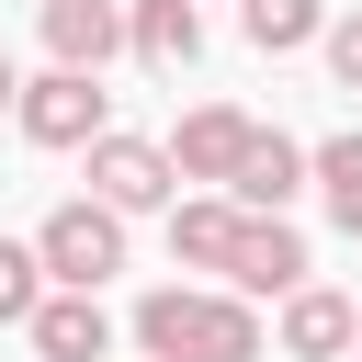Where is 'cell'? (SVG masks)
I'll return each instance as SVG.
<instances>
[{
    "label": "cell",
    "mask_w": 362,
    "mask_h": 362,
    "mask_svg": "<svg viewBox=\"0 0 362 362\" xmlns=\"http://www.w3.org/2000/svg\"><path fill=\"white\" fill-rule=\"evenodd\" d=\"M34 272H57L68 294H102V283L124 272V215H113V204H57L45 238H34Z\"/></svg>",
    "instance_id": "1"
},
{
    "label": "cell",
    "mask_w": 362,
    "mask_h": 362,
    "mask_svg": "<svg viewBox=\"0 0 362 362\" xmlns=\"http://www.w3.org/2000/svg\"><path fill=\"white\" fill-rule=\"evenodd\" d=\"M11 113L34 147H90L102 136V68H45L34 90H11Z\"/></svg>",
    "instance_id": "2"
},
{
    "label": "cell",
    "mask_w": 362,
    "mask_h": 362,
    "mask_svg": "<svg viewBox=\"0 0 362 362\" xmlns=\"http://www.w3.org/2000/svg\"><path fill=\"white\" fill-rule=\"evenodd\" d=\"M90 204H113V215L170 204V147H147V136H90Z\"/></svg>",
    "instance_id": "3"
},
{
    "label": "cell",
    "mask_w": 362,
    "mask_h": 362,
    "mask_svg": "<svg viewBox=\"0 0 362 362\" xmlns=\"http://www.w3.org/2000/svg\"><path fill=\"white\" fill-rule=\"evenodd\" d=\"M226 283H238V294H294V283H305V238H294L283 215H238Z\"/></svg>",
    "instance_id": "4"
},
{
    "label": "cell",
    "mask_w": 362,
    "mask_h": 362,
    "mask_svg": "<svg viewBox=\"0 0 362 362\" xmlns=\"http://www.w3.org/2000/svg\"><path fill=\"white\" fill-rule=\"evenodd\" d=\"M226 192H238V215H283V204L305 192V158H294V136H272V124H249V147H238V170H226Z\"/></svg>",
    "instance_id": "5"
},
{
    "label": "cell",
    "mask_w": 362,
    "mask_h": 362,
    "mask_svg": "<svg viewBox=\"0 0 362 362\" xmlns=\"http://www.w3.org/2000/svg\"><path fill=\"white\" fill-rule=\"evenodd\" d=\"M23 317H34V351H45V362H102V351H113L102 294H68V283H57V294H34Z\"/></svg>",
    "instance_id": "6"
},
{
    "label": "cell",
    "mask_w": 362,
    "mask_h": 362,
    "mask_svg": "<svg viewBox=\"0 0 362 362\" xmlns=\"http://www.w3.org/2000/svg\"><path fill=\"white\" fill-rule=\"evenodd\" d=\"M238 147H249V113H238V102H204V113H181V136H170V181H226Z\"/></svg>",
    "instance_id": "7"
},
{
    "label": "cell",
    "mask_w": 362,
    "mask_h": 362,
    "mask_svg": "<svg viewBox=\"0 0 362 362\" xmlns=\"http://www.w3.org/2000/svg\"><path fill=\"white\" fill-rule=\"evenodd\" d=\"M34 23H45V45H57V68H102V57L124 45V0H45Z\"/></svg>",
    "instance_id": "8"
},
{
    "label": "cell",
    "mask_w": 362,
    "mask_h": 362,
    "mask_svg": "<svg viewBox=\"0 0 362 362\" xmlns=\"http://www.w3.org/2000/svg\"><path fill=\"white\" fill-rule=\"evenodd\" d=\"M351 328H362V317H351V294H328V283H294V294H283V351H294V362L351 351Z\"/></svg>",
    "instance_id": "9"
},
{
    "label": "cell",
    "mask_w": 362,
    "mask_h": 362,
    "mask_svg": "<svg viewBox=\"0 0 362 362\" xmlns=\"http://www.w3.org/2000/svg\"><path fill=\"white\" fill-rule=\"evenodd\" d=\"M124 45H136L147 68H192V57H204V11H192V0H124Z\"/></svg>",
    "instance_id": "10"
},
{
    "label": "cell",
    "mask_w": 362,
    "mask_h": 362,
    "mask_svg": "<svg viewBox=\"0 0 362 362\" xmlns=\"http://www.w3.org/2000/svg\"><path fill=\"white\" fill-rule=\"evenodd\" d=\"M181 362H260V317H249L238 294H204V305H192V339H181Z\"/></svg>",
    "instance_id": "11"
},
{
    "label": "cell",
    "mask_w": 362,
    "mask_h": 362,
    "mask_svg": "<svg viewBox=\"0 0 362 362\" xmlns=\"http://www.w3.org/2000/svg\"><path fill=\"white\" fill-rule=\"evenodd\" d=\"M226 249H238V204H181V215H170V260L226 272Z\"/></svg>",
    "instance_id": "12"
},
{
    "label": "cell",
    "mask_w": 362,
    "mask_h": 362,
    "mask_svg": "<svg viewBox=\"0 0 362 362\" xmlns=\"http://www.w3.org/2000/svg\"><path fill=\"white\" fill-rule=\"evenodd\" d=\"M317 192H328L339 238H362V136H328V147H317Z\"/></svg>",
    "instance_id": "13"
},
{
    "label": "cell",
    "mask_w": 362,
    "mask_h": 362,
    "mask_svg": "<svg viewBox=\"0 0 362 362\" xmlns=\"http://www.w3.org/2000/svg\"><path fill=\"white\" fill-rule=\"evenodd\" d=\"M192 305H204V294H181V283H158V294L136 305V339H147V362H181V339H192Z\"/></svg>",
    "instance_id": "14"
},
{
    "label": "cell",
    "mask_w": 362,
    "mask_h": 362,
    "mask_svg": "<svg viewBox=\"0 0 362 362\" xmlns=\"http://www.w3.org/2000/svg\"><path fill=\"white\" fill-rule=\"evenodd\" d=\"M238 23H249V45H260V57H294V45H305L328 11H317V0H249Z\"/></svg>",
    "instance_id": "15"
},
{
    "label": "cell",
    "mask_w": 362,
    "mask_h": 362,
    "mask_svg": "<svg viewBox=\"0 0 362 362\" xmlns=\"http://www.w3.org/2000/svg\"><path fill=\"white\" fill-rule=\"evenodd\" d=\"M23 305H34V249L0 238V317H23Z\"/></svg>",
    "instance_id": "16"
},
{
    "label": "cell",
    "mask_w": 362,
    "mask_h": 362,
    "mask_svg": "<svg viewBox=\"0 0 362 362\" xmlns=\"http://www.w3.org/2000/svg\"><path fill=\"white\" fill-rule=\"evenodd\" d=\"M317 34H328V68L362 90V11H351V23H317Z\"/></svg>",
    "instance_id": "17"
},
{
    "label": "cell",
    "mask_w": 362,
    "mask_h": 362,
    "mask_svg": "<svg viewBox=\"0 0 362 362\" xmlns=\"http://www.w3.org/2000/svg\"><path fill=\"white\" fill-rule=\"evenodd\" d=\"M11 90H23V79H11V57H0V113H11Z\"/></svg>",
    "instance_id": "18"
},
{
    "label": "cell",
    "mask_w": 362,
    "mask_h": 362,
    "mask_svg": "<svg viewBox=\"0 0 362 362\" xmlns=\"http://www.w3.org/2000/svg\"><path fill=\"white\" fill-rule=\"evenodd\" d=\"M351 339H362V328H351Z\"/></svg>",
    "instance_id": "19"
}]
</instances>
